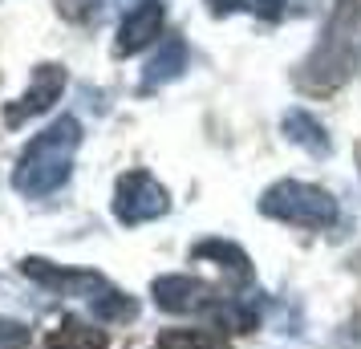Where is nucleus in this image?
<instances>
[{
    "label": "nucleus",
    "mask_w": 361,
    "mask_h": 349,
    "mask_svg": "<svg viewBox=\"0 0 361 349\" xmlns=\"http://www.w3.org/2000/svg\"><path fill=\"white\" fill-rule=\"evenodd\" d=\"M78 142H82V126L73 118H57L45 130L37 134L29 147L20 150L17 171H13V187L29 200H41L69 179V166H73V154H78Z\"/></svg>",
    "instance_id": "nucleus-1"
},
{
    "label": "nucleus",
    "mask_w": 361,
    "mask_h": 349,
    "mask_svg": "<svg viewBox=\"0 0 361 349\" xmlns=\"http://www.w3.org/2000/svg\"><path fill=\"white\" fill-rule=\"evenodd\" d=\"M357 53H361V0H337L317 49L300 66V82L309 90L341 85L357 69Z\"/></svg>",
    "instance_id": "nucleus-2"
},
{
    "label": "nucleus",
    "mask_w": 361,
    "mask_h": 349,
    "mask_svg": "<svg viewBox=\"0 0 361 349\" xmlns=\"http://www.w3.org/2000/svg\"><path fill=\"white\" fill-rule=\"evenodd\" d=\"M20 272L41 281V284H49V288H57V293H66V297L90 300L94 313L106 317V321H126V317H134V300L122 297L118 288H110L98 272H66V268H53L45 260H25Z\"/></svg>",
    "instance_id": "nucleus-3"
},
{
    "label": "nucleus",
    "mask_w": 361,
    "mask_h": 349,
    "mask_svg": "<svg viewBox=\"0 0 361 349\" xmlns=\"http://www.w3.org/2000/svg\"><path fill=\"white\" fill-rule=\"evenodd\" d=\"M260 212L272 219H284V224H296V228H329L337 219V200L312 183L284 179V183H272L264 191Z\"/></svg>",
    "instance_id": "nucleus-4"
},
{
    "label": "nucleus",
    "mask_w": 361,
    "mask_h": 349,
    "mask_svg": "<svg viewBox=\"0 0 361 349\" xmlns=\"http://www.w3.org/2000/svg\"><path fill=\"white\" fill-rule=\"evenodd\" d=\"M166 212V191L147 171H130L118 179V195H114V216L122 224H147V219H159Z\"/></svg>",
    "instance_id": "nucleus-5"
},
{
    "label": "nucleus",
    "mask_w": 361,
    "mask_h": 349,
    "mask_svg": "<svg viewBox=\"0 0 361 349\" xmlns=\"http://www.w3.org/2000/svg\"><path fill=\"white\" fill-rule=\"evenodd\" d=\"M154 300L166 313H219L215 288L195 281V276H159L154 281Z\"/></svg>",
    "instance_id": "nucleus-6"
},
{
    "label": "nucleus",
    "mask_w": 361,
    "mask_h": 349,
    "mask_svg": "<svg viewBox=\"0 0 361 349\" xmlns=\"http://www.w3.org/2000/svg\"><path fill=\"white\" fill-rule=\"evenodd\" d=\"M159 29H163V4L159 0H138L130 13L122 17V25H118V53H138L147 49L150 41L159 37Z\"/></svg>",
    "instance_id": "nucleus-7"
},
{
    "label": "nucleus",
    "mask_w": 361,
    "mask_h": 349,
    "mask_svg": "<svg viewBox=\"0 0 361 349\" xmlns=\"http://www.w3.org/2000/svg\"><path fill=\"white\" fill-rule=\"evenodd\" d=\"M61 90H66V69L41 66L33 73V85L20 94V102L17 106H8V122H20V118H33V114H41V110H49Z\"/></svg>",
    "instance_id": "nucleus-8"
},
{
    "label": "nucleus",
    "mask_w": 361,
    "mask_h": 349,
    "mask_svg": "<svg viewBox=\"0 0 361 349\" xmlns=\"http://www.w3.org/2000/svg\"><path fill=\"white\" fill-rule=\"evenodd\" d=\"M183 69H187V45L183 37H166L163 49L154 53V61L147 66V78H142V90H159V85L175 82Z\"/></svg>",
    "instance_id": "nucleus-9"
},
{
    "label": "nucleus",
    "mask_w": 361,
    "mask_h": 349,
    "mask_svg": "<svg viewBox=\"0 0 361 349\" xmlns=\"http://www.w3.org/2000/svg\"><path fill=\"white\" fill-rule=\"evenodd\" d=\"M284 134H288V142L305 147L309 154H321V159L329 154V134L309 110H288V114H284Z\"/></svg>",
    "instance_id": "nucleus-10"
},
{
    "label": "nucleus",
    "mask_w": 361,
    "mask_h": 349,
    "mask_svg": "<svg viewBox=\"0 0 361 349\" xmlns=\"http://www.w3.org/2000/svg\"><path fill=\"white\" fill-rule=\"evenodd\" d=\"M49 349H106V337L94 325H82V321L69 317L49 333Z\"/></svg>",
    "instance_id": "nucleus-11"
},
{
    "label": "nucleus",
    "mask_w": 361,
    "mask_h": 349,
    "mask_svg": "<svg viewBox=\"0 0 361 349\" xmlns=\"http://www.w3.org/2000/svg\"><path fill=\"white\" fill-rule=\"evenodd\" d=\"M154 349H228V341L207 329H171L154 341Z\"/></svg>",
    "instance_id": "nucleus-12"
},
{
    "label": "nucleus",
    "mask_w": 361,
    "mask_h": 349,
    "mask_svg": "<svg viewBox=\"0 0 361 349\" xmlns=\"http://www.w3.org/2000/svg\"><path fill=\"white\" fill-rule=\"evenodd\" d=\"M195 256H203V260H219V268H224V260H228L231 276L235 281H247L252 276V268H247V256L235 244H224V240H207V244H199Z\"/></svg>",
    "instance_id": "nucleus-13"
},
{
    "label": "nucleus",
    "mask_w": 361,
    "mask_h": 349,
    "mask_svg": "<svg viewBox=\"0 0 361 349\" xmlns=\"http://www.w3.org/2000/svg\"><path fill=\"white\" fill-rule=\"evenodd\" d=\"M284 4H288V0H252V8H256V13H260V17H280V13H284Z\"/></svg>",
    "instance_id": "nucleus-14"
},
{
    "label": "nucleus",
    "mask_w": 361,
    "mask_h": 349,
    "mask_svg": "<svg viewBox=\"0 0 361 349\" xmlns=\"http://www.w3.org/2000/svg\"><path fill=\"white\" fill-rule=\"evenodd\" d=\"M207 4H212V13H231L240 0H207Z\"/></svg>",
    "instance_id": "nucleus-15"
}]
</instances>
